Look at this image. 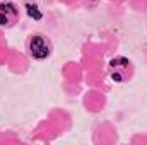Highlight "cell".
Masks as SVG:
<instances>
[{
    "label": "cell",
    "mask_w": 147,
    "mask_h": 145,
    "mask_svg": "<svg viewBox=\"0 0 147 145\" xmlns=\"http://www.w3.org/2000/svg\"><path fill=\"white\" fill-rule=\"evenodd\" d=\"M108 73L115 82H127L132 75V62L125 56H115L108 63Z\"/></svg>",
    "instance_id": "2"
},
{
    "label": "cell",
    "mask_w": 147,
    "mask_h": 145,
    "mask_svg": "<svg viewBox=\"0 0 147 145\" xmlns=\"http://www.w3.org/2000/svg\"><path fill=\"white\" fill-rule=\"evenodd\" d=\"M28 55L34 60H45L51 55V43L43 34H33L28 39Z\"/></svg>",
    "instance_id": "1"
},
{
    "label": "cell",
    "mask_w": 147,
    "mask_h": 145,
    "mask_svg": "<svg viewBox=\"0 0 147 145\" xmlns=\"http://www.w3.org/2000/svg\"><path fill=\"white\" fill-rule=\"evenodd\" d=\"M21 12L19 7L10 2V0H3L0 2V28H12L19 22Z\"/></svg>",
    "instance_id": "3"
},
{
    "label": "cell",
    "mask_w": 147,
    "mask_h": 145,
    "mask_svg": "<svg viewBox=\"0 0 147 145\" xmlns=\"http://www.w3.org/2000/svg\"><path fill=\"white\" fill-rule=\"evenodd\" d=\"M24 7H26V12H28V15H29L31 19H34V21H39V19H43V10L38 7L34 2L28 0Z\"/></svg>",
    "instance_id": "4"
}]
</instances>
